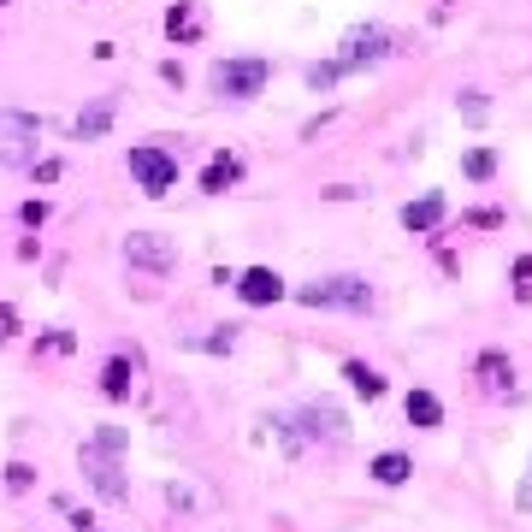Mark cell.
<instances>
[{
    "mask_svg": "<svg viewBox=\"0 0 532 532\" xmlns=\"http://www.w3.org/2000/svg\"><path fill=\"white\" fill-rule=\"evenodd\" d=\"M125 450H131V432H125V426H101V432H95V438H83V450H77L83 479L101 491V503H107V509H125V503H131Z\"/></svg>",
    "mask_w": 532,
    "mask_h": 532,
    "instance_id": "6da1fadb",
    "label": "cell"
},
{
    "mask_svg": "<svg viewBox=\"0 0 532 532\" xmlns=\"http://www.w3.org/2000/svg\"><path fill=\"white\" fill-rule=\"evenodd\" d=\"M266 83H272V60H261V54L213 60V71H207V89H213L219 101H255Z\"/></svg>",
    "mask_w": 532,
    "mask_h": 532,
    "instance_id": "7a4b0ae2",
    "label": "cell"
},
{
    "mask_svg": "<svg viewBox=\"0 0 532 532\" xmlns=\"http://www.w3.org/2000/svg\"><path fill=\"white\" fill-rule=\"evenodd\" d=\"M302 308H343V314H367L373 308V284L355 278V272H332V278H314L296 290Z\"/></svg>",
    "mask_w": 532,
    "mask_h": 532,
    "instance_id": "3957f363",
    "label": "cell"
},
{
    "mask_svg": "<svg viewBox=\"0 0 532 532\" xmlns=\"http://www.w3.org/2000/svg\"><path fill=\"white\" fill-rule=\"evenodd\" d=\"M36 154H42V119H36V113H18V107L0 113V166L30 172Z\"/></svg>",
    "mask_w": 532,
    "mask_h": 532,
    "instance_id": "277c9868",
    "label": "cell"
},
{
    "mask_svg": "<svg viewBox=\"0 0 532 532\" xmlns=\"http://www.w3.org/2000/svg\"><path fill=\"white\" fill-rule=\"evenodd\" d=\"M131 178L142 196H172L178 190V154L172 148H160V142H136L131 148Z\"/></svg>",
    "mask_w": 532,
    "mask_h": 532,
    "instance_id": "5b68a950",
    "label": "cell"
},
{
    "mask_svg": "<svg viewBox=\"0 0 532 532\" xmlns=\"http://www.w3.org/2000/svg\"><path fill=\"white\" fill-rule=\"evenodd\" d=\"M125 266L166 278V272H178V243L160 237V231H131V237H125Z\"/></svg>",
    "mask_w": 532,
    "mask_h": 532,
    "instance_id": "8992f818",
    "label": "cell"
},
{
    "mask_svg": "<svg viewBox=\"0 0 532 532\" xmlns=\"http://www.w3.org/2000/svg\"><path fill=\"white\" fill-rule=\"evenodd\" d=\"M391 54H397L391 30H379V24H355V30L343 36V54H337V66H343V71H361V66H379V60H391Z\"/></svg>",
    "mask_w": 532,
    "mask_h": 532,
    "instance_id": "52a82bcc",
    "label": "cell"
},
{
    "mask_svg": "<svg viewBox=\"0 0 532 532\" xmlns=\"http://www.w3.org/2000/svg\"><path fill=\"white\" fill-rule=\"evenodd\" d=\"M296 426H302L308 444H343L349 438V420H343V408H332V402H308L296 414Z\"/></svg>",
    "mask_w": 532,
    "mask_h": 532,
    "instance_id": "ba28073f",
    "label": "cell"
},
{
    "mask_svg": "<svg viewBox=\"0 0 532 532\" xmlns=\"http://www.w3.org/2000/svg\"><path fill=\"white\" fill-rule=\"evenodd\" d=\"M231 290H237L249 308H272V302H284V278H278L272 266H249V272H237V278H231Z\"/></svg>",
    "mask_w": 532,
    "mask_h": 532,
    "instance_id": "9c48e42d",
    "label": "cell"
},
{
    "mask_svg": "<svg viewBox=\"0 0 532 532\" xmlns=\"http://www.w3.org/2000/svg\"><path fill=\"white\" fill-rule=\"evenodd\" d=\"M166 36H172L178 48H196L201 36H207V12H201V0H172V6H166Z\"/></svg>",
    "mask_w": 532,
    "mask_h": 532,
    "instance_id": "30bf717a",
    "label": "cell"
},
{
    "mask_svg": "<svg viewBox=\"0 0 532 532\" xmlns=\"http://www.w3.org/2000/svg\"><path fill=\"white\" fill-rule=\"evenodd\" d=\"M136 373H142V355H113V361L101 367V397L107 402H131Z\"/></svg>",
    "mask_w": 532,
    "mask_h": 532,
    "instance_id": "8fae6325",
    "label": "cell"
},
{
    "mask_svg": "<svg viewBox=\"0 0 532 532\" xmlns=\"http://www.w3.org/2000/svg\"><path fill=\"white\" fill-rule=\"evenodd\" d=\"M473 373H479V385H485L491 397H509V391H515V361H509L503 349H479Z\"/></svg>",
    "mask_w": 532,
    "mask_h": 532,
    "instance_id": "7c38bea8",
    "label": "cell"
},
{
    "mask_svg": "<svg viewBox=\"0 0 532 532\" xmlns=\"http://www.w3.org/2000/svg\"><path fill=\"white\" fill-rule=\"evenodd\" d=\"M444 213H450V201L438 196V190H426L420 201H408V207H402V225H408L414 237H426V231H438V225H444Z\"/></svg>",
    "mask_w": 532,
    "mask_h": 532,
    "instance_id": "4fadbf2b",
    "label": "cell"
},
{
    "mask_svg": "<svg viewBox=\"0 0 532 532\" xmlns=\"http://www.w3.org/2000/svg\"><path fill=\"white\" fill-rule=\"evenodd\" d=\"M113 113H119V95H101L95 107H83V113L71 119V136H77V142H101L107 125H113Z\"/></svg>",
    "mask_w": 532,
    "mask_h": 532,
    "instance_id": "5bb4252c",
    "label": "cell"
},
{
    "mask_svg": "<svg viewBox=\"0 0 532 532\" xmlns=\"http://www.w3.org/2000/svg\"><path fill=\"white\" fill-rule=\"evenodd\" d=\"M237 178H243V160H237V154H213L207 172H201V196H225Z\"/></svg>",
    "mask_w": 532,
    "mask_h": 532,
    "instance_id": "9a60e30c",
    "label": "cell"
},
{
    "mask_svg": "<svg viewBox=\"0 0 532 532\" xmlns=\"http://www.w3.org/2000/svg\"><path fill=\"white\" fill-rule=\"evenodd\" d=\"M408 426H420V432H438L444 426V402L432 397V391H408Z\"/></svg>",
    "mask_w": 532,
    "mask_h": 532,
    "instance_id": "2e32d148",
    "label": "cell"
},
{
    "mask_svg": "<svg viewBox=\"0 0 532 532\" xmlns=\"http://www.w3.org/2000/svg\"><path fill=\"white\" fill-rule=\"evenodd\" d=\"M343 379H349V391H355V397H367V402L385 397V373H379V367H367V361H343Z\"/></svg>",
    "mask_w": 532,
    "mask_h": 532,
    "instance_id": "e0dca14e",
    "label": "cell"
},
{
    "mask_svg": "<svg viewBox=\"0 0 532 532\" xmlns=\"http://www.w3.org/2000/svg\"><path fill=\"white\" fill-rule=\"evenodd\" d=\"M367 473H373L379 485H402V479L414 473V462H408L402 450H385V456H373V462H367Z\"/></svg>",
    "mask_w": 532,
    "mask_h": 532,
    "instance_id": "ac0fdd59",
    "label": "cell"
},
{
    "mask_svg": "<svg viewBox=\"0 0 532 532\" xmlns=\"http://www.w3.org/2000/svg\"><path fill=\"white\" fill-rule=\"evenodd\" d=\"M462 172L473 178V184H491V178H497V154H491V148H467Z\"/></svg>",
    "mask_w": 532,
    "mask_h": 532,
    "instance_id": "d6986e66",
    "label": "cell"
},
{
    "mask_svg": "<svg viewBox=\"0 0 532 532\" xmlns=\"http://www.w3.org/2000/svg\"><path fill=\"white\" fill-rule=\"evenodd\" d=\"M302 77H308V89H314V95H326V89H337V77H349V71L337 66V60H314Z\"/></svg>",
    "mask_w": 532,
    "mask_h": 532,
    "instance_id": "ffe728a7",
    "label": "cell"
},
{
    "mask_svg": "<svg viewBox=\"0 0 532 532\" xmlns=\"http://www.w3.org/2000/svg\"><path fill=\"white\" fill-rule=\"evenodd\" d=\"M71 349H77V332H66V326L36 337V355H71Z\"/></svg>",
    "mask_w": 532,
    "mask_h": 532,
    "instance_id": "44dd1931",
    "label": "cell"
},
{
    "mask_svg": "<svg viewBox=\"0 0 532 532\" xmlns=\"http://www.w3.org/2000/svg\"><path fill=\"white\" fill-rule=\"evenodd\" d=\"M30 485H36V467H30V462L6 467V491H30Z\"/></svg>",
    "mask_w": 532,
    "mask_h": 532,
    "instance_id": "7402d4cb",
    "label": "cell"
},
{
    "mask_svg": "<svg viewBox=\"0 0 532 532\" xmlns=\"http://www.w3.org/2000/svg\"><path fill=\"white\" fill-rule=\"evenodd\" d=\"M485 113H491V107H485V95H479V89H467V95H462V119H467V125H485Z\"/></svg>",
    "mask_w": 532,
    "mask_h": 532,
    "instance_id": "603a6c76",
    "label": "cell"
},
{
    "mask_svg": "<svg viewBox=\"0 0 532 532\" xmlns=\"http://www.w3.org/2000/svg\"><path fill=\"white\" fill-rule=\"evenodd\" d=\"M24 332V320H18V308L12 302H0V343H12V337Z\"/></svg>",
    "mask_w": 532,
    "mask_h": 532,
    "instance_id": "cb8c5ba5",
    "label": "cell"
},
{
    "mask_svg": "<svg viewBox=\"0 0 532 532\" xmlns=\"http://www.w3.org/2000/svg\"><path fill=\"white\" fill-rule=\"evenodd\" d=\"M18 219H24L30 231H42V225H48V201H24V207H18Z\"/></svg>",
    "mask_w": 532,
    "mask_h": 532,
    "instance_id": "d4e9b609",
    "label": "cell"
},
{
    "mask_svg": "<svg viewBox=\"0 0 532 532\" xmlns=\"http://www.w3.org/2000/svg\"><path fill=\"white\" fill-rule=\"evenodd\" d=\"M60 509L71 515V532H101V527H95V515H89V509H71L66 497H60Z\"/></svg>",
    "mask_w": 532,
    "mask_h": 532,
    "instance_id": "484cf974",
    "label": "cell"
},
{
    "mask_svg": "<svg viewBox=\"0 0 532 532\" xmlns=\"http://www.w3.org/2000/svg\"><path fill=\"white\" fill-rule=\"evenodd\" d=\"M30 172H36V184H60V172H66V166H60V160H36Z\"/></svg>",
    "mask_w": 532,
    "mask_h": 532,
    "instance_id": "4316f807",
    "label": "cell"
},
{
    "mask_svg": "<svg viewBox=\"0 0 532 532\" xmlns=\"http://www.w3.org/2000/svg\"><path fill=\"white\" fill-rule=\"evenodd\" d=\"M166 503H172V509H196V491H184V485H166Z\"/></svg>",
    "mask_w": 532,
    "mask_h": 532,
    "instance_id": "83f0119b",
    "label": "cell"
},
{
    "mask_svg": "<svg viewBox=\"0 0 532 532\" xmlns=\"http://www.w3.org/2000/svg\"><path fill=\"white\" fill-rule=\"evenodd\" d=\"M527 278H532V261L521 255V261H515V296H527Z\"/></svg>",
    "mask_w": 532,
    "mask_h": 532,
    "instance_id": "f1b7e54d",
    "label": "cell"
},
{
    "mask_svg": "<svg viewBox=\"0 0 532 532\" xmlns=\"http://www.w3.org/2000/svg\"><path fill=\"white\" fill-rule=\"evenodd\" d=\"M515 509H532V467H527V479H521V491H515Z\"/></svg>",
    "mask_w": 532,
    "mask_h": 532,
    "instance_id": "f546056e",
    "label": "cell"
},
{
    "mask_svg": "<svg viewBox=\"0 0 532 532\" xmlns=\"http://www.w3.org/2000/svg\"><path fill=\"white\" fill-rule=\"evenodd\" d=\"M0 6H6V0H0Z\"/></svg>",
    "mask_w": 532,
    "mask_h": 532,
    "instance_id": "4dcf8cb0",
    "label": "cell"
}]
</instances>
